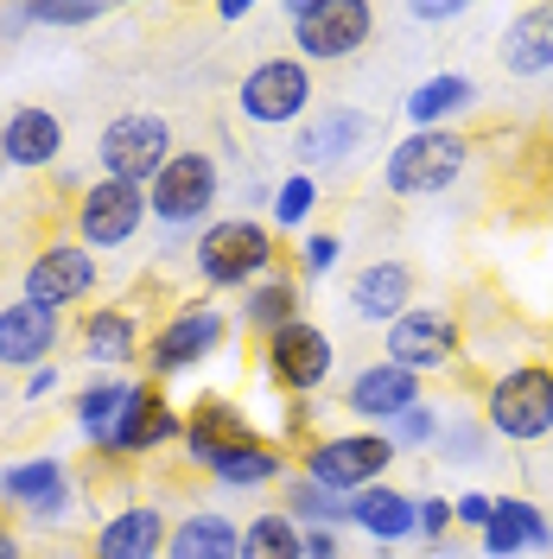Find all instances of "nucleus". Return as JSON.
I'll return each mask as SVG.
<instances>
[{"label":"nucleus","instance_id":"f257e3e1","mask_svg":"<svg viewBox=\"0 0 553 559\" xmlns=\"http://www.w3.org/2000/svg\"><path fill=\"white\" fill-rule=\"evenodd\" d=\"M286 26H293V45L306 58L338 64V58H356L369 45L376 7L369 0H286Z\"/></svg>","mask_w":553,"mask_h":559},{"label":"nucleus","instance_id":"f03ea898","mask_svg":"<svg viewBox=\"0 0 553 559\" xmlns=\"http://www.w3.org/2000/svg\"><path fill=\"white\" fill-rule=\"evenodd\" d=\"M464 159H471V140L464 134H451V128H420V134H408L388 153L381 178H388L395 198H439V191H451V178L464 173Z\"/></svg>","mask_w":553,"mask_h":559},{"label":"nucleus","instance_id":"7ed1b4c3","mask_svg":"<svg viewBox=\"0 0 553 559\" xmlns=\"http://www.w3.org/2000/svg\"><path fill=\"white\" fill-rule=\"evenodd\" d=\"M173 128L160 121V115H146V108H134V115H115L103 128V140H96V159H103V178H121V185H153V178L166 173V159H173Z\"/></svg>","mask_w":553,"mask_h":559},{"label":"nucleus","instance_id":"20e7f679","mask_svg":"<svg viewBox=\"0 0 553 559\" xmlns=\"http://www.w3.org/2000/svg\"><path fill=\"white\" fill-rule=\"evenodd\" d=\"M223 198V178H216V159L210 153H173L166 159V173L146 185V210L166 223V229H191V223H204L210 204Z\"/></svg>","mask_w":553,"mask_h":559},{"label":"nucleus","instance_id":"39448f33","mask_svg":"<svg viewBox=\"0 0 553 559\" xmlns=\"http://www.w3.org/2000/svg\"><path fill=\"white\" fill-rule=\"evenodd\" d=\"M274 261V236L248 216H230V223H210L198 236V274L210 286H248L255 274H268Z\"/></svg>","mask_w":553,"mask_h":559},{"label":"nucleus","instance_id":"423d86ee","mask_svg":"<svg viewBox=\"0 0 553 559\" xmlns=\"http://www.w3.org/2000/svg\"><path fill=\"white\" fill-rule=\"evenodd\" d=\"M490 432L503 439H541L553 432V369H509L490 388Z\"/></svg>","mask_w":553,"mask_h":559},{"label":"nucleus","instance_id":"0eeeda50","mask_svg":"<svg viewBox=\"0 0 553 559\" xmlns=\"http://www.w3.org/2000/svg\"><path fill=\"white\" fill-rule=\"evenodd\" d=\"M236 103H243L248 121L286 128V121H299V115L311 108V70L299 64V58H268V64H255L243 76Z\"/></svg>","mask_w":553,"mask_h":559},{"label":"nucleus","instance_id":"6e6552de","mask_svg":"<svg viewBox=\"0 0 553 559\" xmlns=\"http://www.w3.org/2000/svg\"><path fill=\"white\" fill-rule=\"evenodd\" d=\"M395 445L381 432H350V439H325L318 452L306 457V477L338 496H356V489H376V477L388 471Z\"/></svg>","mask_w":553,"mask_h":559},{"label":"nucleus","instance_id":"1a4fd4ad","mask_svg":"<svg viewBox=\"0 0 553 559\" xmlns=\"http://www.w3.org/2000/svg\"><path fill=\"white\" fill-rule=\"evenodd\" d=\"M388 362L395 369H408V376H426V369H446L451 356H458V324L446 312H433V306H408V312L388 324Z\"/></svg>","mask_w":553,"mask_h":559},{"label":"nucleus","instance_id":"9d476101","mask_svg":"<svg viewBox=\"0 0 553 559\" xmlns=\"http://www.w3.org/2000/svg\"><path fill=\"white\" fill-rule=\"evenodd\" d=\"M146 216V191L140 185H121V178H96L77 204V236L83 248H121L140 229Z\"/></svg>","mask_w":553,"mask_h":559},{"label":"nucleus","instance_id":"9b49d317","mask_svg":"<svg viewBox=\"0 0 553 559\" xmlns=\"http://www.w3.org/2000/svg\"><path fill=\"white\" fill-rule=\"evenodd\" d=\"M90 286H96V254L83 242H51L26 267V299L45 312H64L77 299H90Z\"/></svg>","mask_w":553,"mask_h":559},{"label":"nucleus","instance_id":"f8f14e48","mask_svg":"<svg viewBox=\"0 0 553 559\" xmlns=\"http://www.w3.org/2000/svg\"><path fill=\"white\" fill-rule=\"evenodd\" d=\"M268 369L286 394H311V388L331 376V337L311 324V318H293L286 331L268 337Z\"/></svg>","mask_w":553,"mask_h":559},{"label":"nucleus","instance_id":"ddd939ff","mask_svg":"<svg viewBox=\"0 0 553 559\" xmlns=\"http://www.w3.org/2000/svg\"><path fill=\"white\" fill-rule=\"evenodd\" d=\"M185 445H191V457L204 464V471H223L236 452H248V445H261L255 432H248L243 407H230L223 394H204L198 407H191V419H185Z\"/></svg>","mask_w":553,"mask_h":559},{"label":"nucleus","instance_id":"4468645a","mask_svg":"<svg viewBox=\"0 0 553 559\" xmlns=\"http://www.w3.org/2000/svg\"><path fill=\"white\" fill-rule=\"evenodd\" d=\"M216 344H223V318L210 312V306H198V312H178L173 324L153 337L146 362H153V376H178V369H198Z\"/></svg>","mask_w":553,"mask_h":559},{"label":"nucleus","instance_id":"2eb2a0df","mask_svg":"<svg viewBox=\"0 0 553 559\" xmlns=\"http://www.w3.org/2000/svg\"><path fill=\"white\" fill-rule=\"evenodd\" d=\"M0 489H7L26 515H38V522H58V515L70 509V471L58 464V457L7 464V471H0Z\"/></svg>","mask_w":553,"mask_h":559},{"label":"nucleus","instance_id":"dca6fc26","mask_svg":"<svg viewBox=\"0 0 553 559\" xmlns=\"http://www.w3.org/2000/svg\"><path fill=\"white\" fill-rule=\"evenodd\" d=\"M344 401H350V414H363V419H401L408 407H420V376L395 369V362H369V369L350 376Z\"/></svg>","mask_w":553,"mask_h":559},{"label":"nucleus","instance_id":"f3484780","mask_svg":"<svg viewBox=\"0 0 553 559\" xmlns=\"http://www.w3.org/2000/svg\"><path fill=\"white\" fill-rule=\"evenodd\" d=\"M58 344V312H45L33 299H13L0 312V362L13 369H45V356Z\"/></svg>","mask_w":553,"mask_h":559},{"label":"nucleus","instance_id":"a211bd4d","mask_svg":"<svg viewBox=\"0 0 553 559\" xmlns=\"http://www.w3.org/2000/svg\"><path fill=\"white\" fill-rule=\"evenodd\" d=\"M166 554V515L153 502H134L96 527V559H160Z\"/></svg>","mask_w":553,"mask_h":559},{"label":"nucleus","instance_id":"6ab92c4d","mask_svg":"<svg viewBox=\"0 0 553 559\" xmlns=\"http://www.w3.org/2000/svg\"><path fill=\"white\" fill-rule=\"evenodd\" d=\"M64 146V121L51 108H13L0 121V159L7 166H51Z\"/></svg>","mask_w":553,"mask_h":559},{"label":"nucleus","instance_id":"aec40b11","mask_svg":"<svg viewBox=\"0 0 553 559\" xmlns=\"http://www.w3.org/2000/svg\"><path fill=\"white\" fill-rule=\"evenodd\" d=\"M521 547H553V522L534 502H521V496H496V515H490V527H484V554L516 559Z\"/></svg>","mask_w":553,"mask_h":559},{"label":"nucleus","instance_id":"412c9836","mask_svg":"<svg viewBox=\"0 0 553 559\" xmlns=\"http://www.w3.org/2000/svg\"><path fill=\"white\" fill-rule=\"evenodd\" d=\"M408 299H414V274L401 261H376V267H363V274L350 280V312L356 318L395 324V318L408 312Z\"/></svg>","mask_w":553,"mask_h":559},{"label":"nucleus","instance_id":"4be33fe9","mask_svg":"<svg viewBox=\"0 0 553 559\" xmlns=\"http://www.w3.org/2000/svg\"><path fill=\"white\" fill-rule=\"evenodd\" d=\"M185 432V419L173 414V401L160 388H134L128 394V414H121V432H115V452H153Z\"/></svg>","mask_w":553,"mask_h":559},{"label":"nucleus","instance_id":"5701e85b","mask_svg":"<svg viewBox=\"0 0 553 559\" xmlns=\"http://www.w3.org/2000/svg\"><path fill=\"white\" fill-rule=\"evenodd\" d=\"M350 522L376 540H408L420 527V496H401V489H356L350 496Z\"/></svg>","mask_w":553,"mask_h":559},{"label":"nucleus","instance_id":"b1692460","mask_svg":"<svg viewBox=\"0 0 553 559\" xmlns=\"http://www.w3.org/2000/svg\"><path fill=\"white\" fill-rule=\"evenodd\" d=\"M166 559H243V527L223 522L216 509L185 515V522L166 534Z\"/></svg>","mask_w":553,"mask_h":559},{"label":"nucleus","instance_id":"393cba45","mask_svg":"<svg viewBox=\"0 0 553 559\" xmlns=\"http://www.w3.org/2000/svg\"><path fill=\"white\" fill-rule=\"evenodd\" d=\"M503 70L509 76H541L553 70V7H528L503 33Z\"/></svg>","mask_w":553,"mask_h":559},{"label":"nucleus","instance_id":"a878e982","mask_svg":"<svg viewBox=\"0 0 553 559\" xmlns=\"http://www.w3.org/2000/svg\"><path fill=\"white\" fill-rule=\"evenodd\" d=\"M128 382H96L77 394V426L96 439V452H115V432H121V414H128Z\"/></svg>","mask_w":553,"mask_h":559},{"label":"nucleus","instance_id":"bb28decb","mask_svg":"<svg viewBox=\"0 0 553 559\" xmlns=\"http://www.w3.org/2000/svg\"><path fill=\"white\" fill-rule=\"evenodd\" d=\"M471 103H478V83L446 70V76H426L414 96H408V115H414L420 128H439L446 115H458V108H471Z\"/></svg>","mask_w":553,"mask_h":559},{"label":"nucleus","instance_id":"cd10ccee","mask_svg":"<svg viewBox=\"0 0 553 559\" xmlns=\"http://www.w3.org/2000/svg\"><path fill=\"white\" fill-rule=\"evenodd\" d=\"M363 134H369V121L350 115V108H338V115H325V121L299 128V159H350Z\"/></svg>","mask_w":553,"mask_h":559},{"label":"nucleus","instance_id":"c85d7f7f","mask_svg":"<svg viewBox=\"0 0 553 559\" xmlns=\"http://www.w3.org/2000/svg\"><path fill=\"white\" fill-rule=\"evenodd\" d=\"M83 344H90V356L96 362H128L140 349V331L128 312H90L83 318Z\"/></svg>","mask_w":553,"mask_h":559},{"label":"nucleus","instance_id":"c756f323","mask_svg":"<svg viewBox=\"0 0 553 559\" xmlns=\"http://www.w3.org/2000/svg\"><path fill=\"white\" fill-rule=\"evenodd\" d=\"M243 318L255 324V331H268V337L286 331V324L299 318V286H293V280H268V286H255V293L243 299Z\"/></svg>","mask_w":553,"mask_h":559},{"label":"nucleus","instance_id":"7c9ffc66","mask_svg":"<svg viewBox=\"0 0 553 559\" xmlns=\"http://www.w3.org/2000/svg\"><path fill=\"white\" fill-rule=\"evenodd\" d=\"M286 502H293V522H299V527H338V522H350V496L311 484V477H293Z\"/></svg>","mask_w":553,"mask_h":559},{"label":"nucleus","instance_id":"2f4dec72","mask_svg":"<svg viewBox=\"0 0 553 559\" xmlns=\"http://www.w3.org/2000/svg\"><path fill=\"white\" fill-rule=\"evenodd\" d=\"M243 559H306L299 554V522L293 515H255L243 534Z\"/></svg>","mask_w":553,"mask_h":559},{"label":"nucleus","instance_id":"473e14b6","mask_svg":"<svg viewBox=\"0 0 553 559\" xmlns=\"http://www.w3.org/2000/svg\"><path fill=\"white\" fill-rule=\"evenodd\" d=\"M216 477H223V484H274L280 477V452H268V445H248V452H236L230 457V464H223V471H216Z\"/></svg>","mask_w":553,"mask_h":559},{"label":"nucleus","instance_id":"72a5a7b5","mask_svg":"<svg viewBox=\"0 0 553 559\" xmlns=\"http://www.w3.org/2000/svg\"><path fill=\"white\" fill-rule=\"evenodd\" d=\"M451 464H478L484 457V426H471V419H439V439H433Z\"/></svg>","mask_w":553,"mask_h":559},{"label":"nucleus","instance_id":"f704fd0d","mask_svg":"<svg viewBox=\"0 0 553 559\" xmlns=\"http://www.w3.org/2000/svg\"><path fill=\"white\" fill-rule=\"evenodd\" d=\"M388 426H395V432H388V445H395V452H401V445H433V439H439V414H433L426 401L408 407L401 419H388Z\"/></svg>","mask_w":553,"mask_h":559},{"label":"nucleus","instance_id":"c9c22d12","mask_svg":"<svg viewBox=\"0 0 553 559\" xmlns=\"http://www.w3.org/2000/svg\"><path fill=\"white\" fill-rule=\"evenodd\" d=\"M311 204H318V185H311L306 173H293V178L274 191V216H280V223H306Z\"/></svg>","mask_w":553,"mask_h":559},{"label":"nucleus","instance_id":"e433bc0d","mask_svg":"<svg viewBox=\"0 0 553 559\" xmlns=\"http://www.w3.org/2000/svg\"><path fill=\"white\" fill-rule=\"evenodd\" d=\"M103 7H26L20 20H33V26H90Z\"/></svg>","mask_w":553,"mask_h":559},{"label":"nucleus","instance_id":"4c0bfd02","mask_svg":"<svg viewBox=\"0 0 553 559\" xmlns=\"http://www.w3.org/2000/svg\"><path fill=\"white\" fill-rule=\"evenodd\" d=\"M451 515L464 527H490V515H496V496H484V489H464L458 502H451Z\"/></svg>","mask_w":553,"mask_h":559},{"label":"nucleus","instance_id":"58836bf2","mask_svg":"<svg viewBox=\"0 0 553 559\" xmlns=\"http://www.w3.org/2000/svg\"><path fill=\"white\" fill-rule=\"evenodd\" d=\"M451 522V502H439V496H420V527L414 534H426V540H439Z\"/></svg>","mask_w":553,"mask_h":559},{"label":"nucleus","instance_id":"ea45409f","mask_svg":"<svg viewBox=\"0 0 553 559\" xmlns=\"http://www.w3.org/2000/svg\"><path fill=\"white\" fill-rule=\"evenodd\" d=\"M338 236H311L306 242V274H331V267H338Z\"/></svg>","mask_w":553,"mask_h":559},{"label":"nucleus","instance_id":"a19ab883","mask_svg":"<svg viewBox=\"0 0 553 559\" xmlns=\"http://www.w3.org/2000/svg\"><path fill=\"white\" fill-rule=\"evenodd\" d=\"M299 554L306 559H338V534H331V527H299Z\"/></svg>","mask_w":553,"mask_h":559},{"label":"nucleus","instance_id":"79ce46f5","mask_svg":"<svg viewBox=\"0 0 553 559\" xmlns=\"http://www.w3.org/2000/svg\"><path fill=\"white\" fill-rule=\"evenodd\" d=\"M51 388H58V369H51V362H45V369H33V382H26V401H45V394H51Z\"/></svg>","mask_w":553,"mask_h":559},{"label":"nucleus","instance_id":"37998d69","mask_svg":"<svg viewBox=\"0 0 553 559\" xmlns=\"http://www.w3.org/2000/svg\"><path fill=\"white\" fill-rule=\"evenodd\" d=\"M408 13H414V20H426V26H439V20H458V13H464V7H458V0H451V7H408Z\"/></svg>","mask_w":553,"mask_h":559},{"label":"nucleus","instance_id":"c03bdc74","mask_svg":"<svg viewBox=\"0 0 553 559\" xmlns=\"http://www.w3.org/2000/svg\"><path fill=\"white\" fill-rule=\"evenodd\" d=\"M0 559H26V554H20V540H13L7 527H0Z\"/></svg>","mask_w":553,"mask_h":559},{"label":"nucleus","instance_id":"a18cd8bd","mask_svg":"<svg viewBox=\"0 0 553 559\" xmlns=\"http://www.w3.org/2000/svg\"><path fill=\"white\" fill-rule=\"evenodd\" d=\"M0 166H7V159H0Z\"/></svg>","mask_w":553,"mask_h":559}]
</instances>
